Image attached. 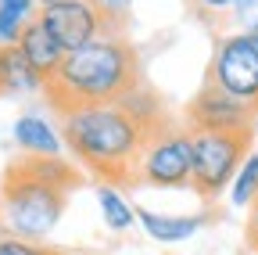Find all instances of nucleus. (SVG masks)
Returning <instances> with one entry per match:
<instances>
[{"mask_svg":"<svg viewBox=\"0 0 258 255\" xmlns=\"http://www.w3.org/2000/svg\"><path fill=\"white\" fill-rule=\"evenodd\" d=\"M32 4H36V0H0V47L18 43L25 22L36 18Z\"/></svg>","mask_w":258,"mask_h":255,"instance_id":"nucleus-13","label":"nucleus"},{"mask_svg":"<svg viewBox=\"0 0 258 255\" xmlns=\"http://www.w3.org/2000/svg\"><path fill=\"white\" fill-rule=\"evenodd\" d=\"M79 187V169L61 155H18L0 176V212L22 241L47 237Z\"/></svg>","mask_w":258,"mask_h":255,"instance_id":"nucleus-3","label":"nucleus"},{"mask_svg":"<svg viewBox=\"0 0 258 255\" xmlns=\"http://www.w3.org/2000/svg\"><path fill=\"white\" fill-rule=\"evenodd\" d=\"M29 90H43V79L36 76V69L25 61V54L18 50V43L0 47V97L29 93Z\"/></svg>","mask_w":258,"mask_h":255,"instance_id":"nucleus-10","label":"nucleus"},{"mask_svg":"<svg viewBox=\"0 0 258 255\" xmlns=\"http://www.w3.org/2000/svg\"><path fill=\"white\" fill-rule=\"evenodd\" d=\"M133 212L144 223V230L151 234V241H161V244H179L205 227V216H161L151 209H133Z\"/></svg>","mask_w":258,"mask_h":255,"instance_id":"nucleus-11","label":"nucleus"},{"mask_svg":"<svg viewBox=\"0 0 258 255\" xmlns=\"http://www.w3.org/2000/svg\"><path fill=\"white\" fill-rule=\"evenodd\" d=\"M240 0H198V15H208V11H230L237 8Z\"/></svg>","mask_w":258,"mask_h":255,"instance_id":"nucleus-19","label":"nucleus"},{"mask_svg":"<svg viewBox=\"0 0 258 255\" xmlns=\"http://www.w3.org/2000/svg\"><path fill=\"white\" fill-rule=\"evenodd\" d=\"M190 169H194L190 130L186 122L179 126L172 115H165L140 155L133 187H190Z\"/></svg>","mask_w":258,"mask_h":255,"instance_id":"nucleus-5","label":"nucleus"},{"mask_svg":"<svg viewBox=\"0 0 258 255\" xmlns=\"http://www.w3.org/2000/svg\"><path fill=\"white\" fill-rule=\"evenodd\" d=\"M97 198H101V209H104V223L111 230H125L129 223L137 219V212L122 201V194L115 187H97Z\"/></svg>","mask_w":258,"mask_h":255,"instance_id":"nucleus-14","label":"nucleus"},{"mask_svg":"<svg viewBox=\"0 0 258 255\" xmlns=\"http://www.w3.org/2000/svg\"><path fill=\"white\" fill-rule=\"evenodd\" d=\"M43 8H57V4H69V0H40Z\"/></svg>","mask_w":258,"mask_h":255,"instance_id":"nucleus-20","label":"nucleus"},{"mask_svg":"<svg viewBox=\"0 0 258 255\" xmlns=\"http://www.w3.org/2000/svg\"><path fill=\"white\" fill-rule=\"evenodd\" d=\"M165 115L169 108L151 83H144L115 105H93L61 115V140L93 180H101V187H133L140 155Z\"/></svg>","mask_w":258,"mask_h":255,"instance_id":"nucleus-1","label":"nucleus"},{"mask_svg":"<svg viewBox=\"0 0 258 255\" xmlns=\"http://www.w3.org/2000/svg\"><path fill=\"white\" fill-rule=\"evenodd\" d=\"M233 22L240 25V33L258 40V0H240V4L233 8Z\"/></svg>","mask_w":258,"mask_h":255,"instance_id":"nucleus-16","label":"nucleus"},{"mask_svg":"<svg viewBox=\"0 0 258 255\" xmlns=\"http://www.w3.org/2000/svg\"><path fill=\"white\" fill-rule=\"evenodd\" d=\"M190 144H194L190 187L201 201H215L222 198V190L233 183L237 169L251 155L254 126H247V130H198L190 133Z\"/></svg>","mask_w":258,"mask_h":255,"instance_id":"nucleus-4","label":"nucleus"},{"mask_svg":"<svg viewBox=\"0 0 258 255\" xmlns=\"http://www.w3.org/2000/svg\"><path fill=\"white\" fill-rule=\"evenodd\" d=\"M251 212H247V227H244V237H247V248L258 255V198L247 205Z\"/></svg>","mask_w":258,"mask_h":255,"instance_id":"nucleus-18","label":"nucleus"},{"mask_svg":"<svg viewBox=\"0 0 258 255\" xmlns=\"http://www.w3.org/2000/svg\"><path fill=\"white\" fill-rule=\"evenodd\" d=\"M15 144L25 155H61V137L40 115H22L15 122Z\"/></svg>","mask_w":258,"mask_h":255,"instance_id":"nucleus-12","label":"nucleus"},{"mask_svg":"<svg viewBox=\"0 0 258 255\" xmlns=\"http://www.w3.org/2000/svg\"><path fill=\"white\" fill-rule=\"evenodd\" d=\"M0 255H57L36 241H22V237H11V241H0Z\"/></svg>","mask_w":258,"mask_h":255,"instance_id":"nucleus-17","label":"nucleus"},{"mask_svg":"<svg viewBox=\"0 0 258 255\" xmlns=\"http://www.w3.org/2000/svg\"><path fill=\"white\" fill-rule=\"evenodd\" d=\"M36 15L47 25V33L61 43L64 54L108 36H122V22H125L122 11H111L104 0H69V4L43 8Z\"/></svg>","mask_w":258,"mask_h":255,"instance_id":"nucleus-6","label":"nucleus"},{"mask_svg":"<svg viewBox=\"0 0 258 255\" xmlns=\"http://www.w3.org/2000/svg\"><path fill=\"white\" fill-rule=\"evenodd\" d=\"M18 50L25 54L29 65L36 69V76H40V79H50V76L57 72V65H61V58H64L61 43L47 33V25L40 22V15L32 18V22H25L22 36H18Z\"/></svg>","mask_w":258,"mask_h":255,"instance_id":"nucleus-9","label":"nucleus"},{"mask_svg":"<svg viewBox=\"0 0 258 255\" xmlns=\"http://www.w3.org/2000/svg\"><path fill=\"white\" fill-rule=\"evenodd\" d=\"M186 130H247V126L258 122V115L240 105L237 97H230L222 86H215L212 79H201L198 93L186 101Z\"/></svg>","mask_w":258,"mask_h":255,"instance_id":"nucleus-8","label":"nucleus"},{"mask_svg":"<svg viewBox=\"0 0 258 255\" xmlns=\"http://www.w3.org/2000/svg\"><path fill=\"white\" fill-rule=\"evenodd\" d=\"M233 205H251L254 198H258V155H247L244 158V166L237 169V176H233Z\"/></svg>","mask_w":258,"mask_h":255,"instance_id":"nucleus-15","label":"nucleus"},{"mask_svg":"<svg viewBox=\"0 0 258 255\" xmlns=\"http://www.w3.org/2000/svg\"><path fill=\"white\" fill-rule=\"evenodd\" d=\"M144 83L147 79H144L137 47L125 36H108V40H97L90 47L64 54L57 72L43 79V97L50 112L61 119L79 108L115 105L129 97L133 90H140Z\"/></svg>","mask_w":258,"mask_h":255,"instance_id":"nucleus-2","label":"nucleus"},{"mask_svg":"<svg viewBox=\"0 0 258 255\" xmlns=\"http://www.w3.org/2000/svg\"><path fill=\"white\" fill-rule=\"evenodd\" d=\"M205 79L222 86L230 97H237L258 115V40H251L247 33L219 36Z\"/></svg>","mask_w":258,"mask_h":255,"instance_id":"nucleus-7","label":"nucleus"}]
</instances>
